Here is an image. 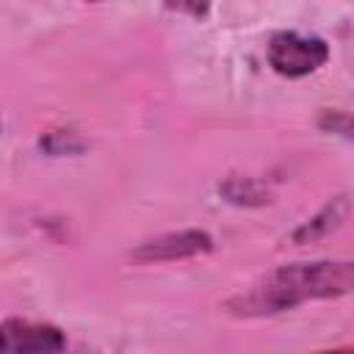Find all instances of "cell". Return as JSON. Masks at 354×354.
I'll use <instances>...</instances> for the list:
<instances>
[{"label":"cell","instance_id":"2","mask_svg":"<svg viewBox=\"0 0 354 354\" xmlns=\"http://www.w3.org/2000/svg\"><path fill=\"white\" fill-rule=\"evenodd\" d=\"M329 61V44L321 36L279 30L268 41V66L282 77H304Z\"/></svg>","mask_w":354,"mask_h":354},{"label":"cell","instance_id":"4","mask_svg":"<svg viewBox=\"0 0 354 354\" xmlns=\"http://www.w3.org/2000/svg\"><path fill=\"white\" fill-rule=\"evenodd\" d=\"M213 249V238L205 230H180V232H166L160 238L144 241L141 246L133 249L136 263H169V260H185L196 257Z\"/></svg>","mask_w":354,"mask_h":354},{"label":"cell","instance_id":"5","mask_svg":"<svg viewBox=\"0 0 354 354\" xmlns=\"http://www.w3.org/2000/svg\"><path fill=\"white\" fill-rule=\"evenodd\" d=\"M346 218H348V196L340 194V196H335L318 216H313L307 224H301L290 238H293L296 243H313V241H318V238H326V235L335 232L337 227H343Z\"/></svg>","mask_w":354,"mask_h":354},{"label":"cell","instance_id":"1","mask_svg":"<svg viewBox=\"0 0 354 354\" xmlns=\"http://www.w3.org/2000/svg\"><path fill=\"white\" fill-rule=\"evenodd\" d=\"M354 266L348 260H313L277 266L249 288L224 301V310L238 318L274 315L313 299H337L351 293Z\"/></svg>","mask_w":354,"mask_h":354},{"label":"cell","instance_id":"6","mask_svg":"<svg viewBox=\"0 0 354 354\" xmlns=\"http://www.w3.org/2000/svg\"><path fill=\"white\" fill-rule=\"evenodd\" d=\"M221 191H224V196L230 199V202H235V205H257V202H263V185L260 183H254V180H249V177H230L224 185H221Z\"/></svg>","mask_w":354,"mask_h":354},{"label":"cell","instance_id":"7","mask_svg":"<svg viewBox=\"0 0 354 354\" xmlns=\"http://www.w3.org/2000/svg\"><path fill=\"white\" fill-rule=\"evenodd\" d=\"M318 354H351V348H335V351H318Z\"/></svg>","mask_w":354,"mask_h":354},{"label":"cell","instance_id":"3","mask_svg":"<svg viewBox=\"0 0 354 354\" xmlns=\"http://www.w3.org/2000/svg\"><path fill=\"white\" fill-rule=\"evenodd\" d=\"M66 335L53 324L25 318L0 321V354H64Z\"/></svg>","mask_w":354,"mask_h":354}]
</instances>
